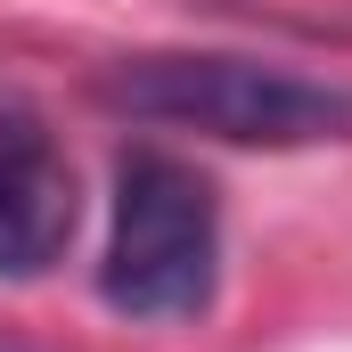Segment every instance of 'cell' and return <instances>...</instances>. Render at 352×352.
<instances>
[{"instance_id": "1", "label": "cell", "mask_w": 352, "mask_h": 352, "mask_svg": "<svg viewBox=\"0 0 352 352\" xmlns=\"http://www.w3.org/2000/svg\"><path fill=\"white\" fill-rule=\"evenodd\" d=\"M98 98L131 123L197 131L221 148H336L352 140V82L295 74L230 50H140L98 74Z\"/></svg>"}, {"instance_id": "2", "label": "cell", "mask_w": 352, "mask_h": 352, "mask_svg": "<svg viewBox=\"0 0 352 352\" xmlns=\"http://www.w3.org/2000/svg\"><path fill=\"white\" fill-rule=\"evenodd\" d=\"M221 287V197L197 164L131 148L115 164V221L98 295L123 320H205Z\"/></svg>"}, {"instance_id": "3", "label": "cell", "mask_w": 352, "mask_h": 352, "mask_svg": "<svg viewBox=\"0 0 352 352\" xmlns=\"http://www.w3.org/2000/svg\"><path fill=\"white\" fill-rule=\"evenodd\" d=\"M82 221V188L66 148L50 140L41 115L0 107V278H41L50 263H66Z\"/></svg>"}]
</instances>
